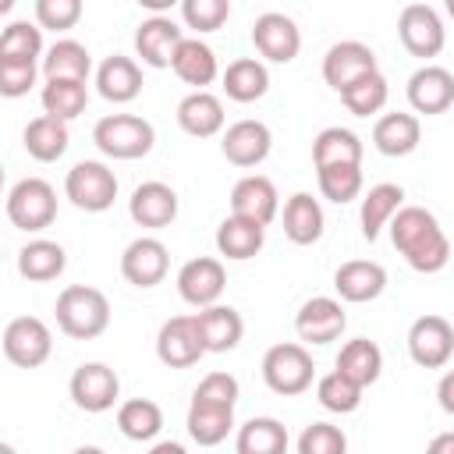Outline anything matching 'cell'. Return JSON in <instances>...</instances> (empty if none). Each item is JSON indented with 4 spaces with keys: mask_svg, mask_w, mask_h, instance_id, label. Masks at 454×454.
Segmentation results:
<instances>
[{
    "mask_svg": "<svg viewBox=\"0 0 454 454\" xmlns=\"http://www.w3.org/2000/svg\"><path fill=\"white\" fill-rule=\"evenodd\" d=\"M362 383H355L351 376H344L340 369H333V372H326V376H319V383H316V401L326 408V411H337V415H348V411H355L358 404H362Z\"/></svg>",
    "mask_w": 454,
    "mask_h": 454,
    "instance_id": "42",
    "label": "cell"
},
{
    "mask_svg": "<svg viewBox=\"0 0 454 454\" xmlns=\"http://www.w3.org/2000/svg\"><path fill=\"white\" fill-rule=\"evenodd\" d=\"M387 96H390L387 78H383L380 71H372V74L358 78L355 85H348V89L340 92V103H344L348 114H355V117H372V114H380V110L387 106Z\"/></svg>",
    "mask_w": 454,
    "mask_h": 454,
    "instance_id": "41",
    "label": "cell"
},
{
    "mask_svg": "<svg viewBox=\"0 0 454 454\" xmlns=\"http://www.w3.org/2000/svg\"><path fill=\"white\" fill-rule=\"evenodd\" d=\"M312 376H316V365H312V355L305 351V344L287 340V344H273L262 355V380L280 397L305 394L312 387Z\"/></svg>",
    "mask_w": 454,
    "mask_h": 454,
    "instance_id": "4",
    "label": "cell"
},
{
    "mask_svg": "<svg viewBox=\"0 0 454 454\" xmlns=\"http://www.w3.org/2000/svg\"><path fill=\"white\" fill-rule=\"evenodd\" d=\"M387 227H390L394 248L404 255V262L415 273H440L450 262V241L429 209L401 206Z\"/></svg>",
    "mask_w": 454,
    "mask_h": 454,
    "instance_id": "1",
    "label": "cell"
},
{
    "mask_svg": "<svg viewBox=\"0 0 454 454\" xmlns=\"http://www.w3.org/2000/svg\"><path fill=\"white\" fill-rule=\"evenodd\" d=\"M35 85V60H21V57H0V92L7 99L25 96Z\"/></svg>",
    "mask_w": 454,
    "mask_h": 454,
    "instance_id": "48",
    "label": "cell"
},
{
    "mask_svg": "<svg viewBox=\"0 0 454 454\" xmlns=\"http://www.w3.org/2000/svg\"><path fill=\"white\" fill-rule=\"evenodd\" d=\"M138 7H145V11H153V14H163V11H170L174 4H181V0H135Z\"/></svg>",
    "mask_w": 454,
    "mask_h": 454,
    "instance_id": "51",
    "label": "cell"
},
{
    "mask_svg": "<svg viewBox=\"0 0 454 454\" xmlns=\"http://www.w3.org/2000/svg\"><path fill=\"white\" fill-rule=\"evenodd\" d=\"M25 153L39 163H53L67 153V121L43 114L25 124Z\"/></svg>",
    "mask_w": 454,
    "mask_h": 454,
    "instance_id": "33",
    "label": "cell"
},
{
    "mask_svg": "<svg viewBox=\"0 0 454 454\" xmlns=\"http://www.w3.org/2000/svg\"><path fill=\"white\" fill-rule=\"evenodd\" d=\"M380 71L376 67V53L358 43V39H344V43H333L323 57V82L333 89V92H344L348 85H355L358 78Z\"/></svg>",
    "mask_w": 454,
    "mask_h": 454,
    "instance_id": "13",
    "label": "cell"
},
{
    "mask_svg": "<svg viewBox=\"0 0 454 454\" xmlns=\"http://www.w3.org/2000/svg\"><path fill=\"white\" fill-rule=\"evenodd\" d=\"M252 43H255L259 57H266L270 64H291L301 50V32H298L294 18H287L280 11H266L252 25Z\"/></svg>",
    "mask_w": 454,
    "mask_h": 454,
    "instance_id": "12",
    "label": "cell"
},
{
    "mask_svg": "<svg viewBox=\"0 0 454 454\" xmlns=\"http://www.w3.org/2000/svg\"><path fill=\"white\" fill-rule=\"evenodd\" d=\"M181 18L188 28H195L199 35L202 32H216L227 25L231 18V0H181Z\"/></svg>",
    "mask_w": 454,
    "mask_h": 454,
    "instance_id": "45",
    "label": "cell"
},
{
    "mask_svg": "<svg viewBox=\"0 0 454 454\" xmlns=\"http://www.w3.org/2000/svg\"><path fill=\"white\" fill-rule=\"evenodd\" d=\"M170 71H174V74H177L184 85L206 89L209 82H216L220 64H216L213 46H206L199 35H195V39H188V35H184V43H181V46H177V53H174Z\"/></svg>",
    "mask_w": 454,
    "mask_h": 454,
    "instance_id": "31",
    "label": "cell"
},
{
    "mask_svg": "<svg viewBox=\"0 0 454 454\" xmlns=\"http://www.w3.org/2000/svg\"><path fill=\"white\" fill-rule=\"evenodd\" d=\"M71 390V401L89 411V415H99V411H110L117 404V394H121V380L117 372L106 365V362H82L67 383Z\"/></svg>",
    "mask_w": 454,
    "mask_h": 454,
    "instance_id": "8",
    "label": "cell"
},
{
    "mask_svg": "<svg viewBox=\"0 0 454 454\" xmlns=\"http://www.w3.org/2000/svg\"><path fill=\"white\" fill-rule=\"evenodd\" d=\"M231 429H234V404H216V401L192 397V404H188V436L199 447L223 443Z\"/></svg>",
    "mask_w": 454,
    "mask_h": 454,
    "instance_id": "24",
    "label": "cell"
},
{
    "mask_svg": "<svg viewBox=\"0 0 454 454\" xmlns=\"http://www.w3.org/2000/svg\"><path fill=\"white\" fill-rule=\"evenodd\" d=\"M436 401H440V408H443L447 415H454V369L443 372V380L436 383Z\"/></svg>",
    "mask_w": 454,
    "mask_h": 454,
    "instance_id": "50",
    "label": "cell"
},
{
    "mask_svg": "<svg viewBox=\"0 0 454 454\" xmlns=\"http://www.w3.org/2000/svg\"><path fill=\"white\" fill-rule=\"evenodd\" d=\"M404 206V188L394 184V181H383V184H372L362 199V209H358V220H362V238L365 241H376L380 231L394 220V213Z\"/></svg>",
    "mask_w": 454,
    "mask_h": 454,
    "instance_id": "29",
    "label": "cell"
},
{
    "mask_svg": "<svg viewBox=\"0 0 454 454\" xmlns=\"http://www.w3.org/2000/svg\"><path fill=\"white\" fill-rule=\"evenodd\" d=\"M177 124L192 138H213L223 128V103L213 92L195 89L177 103Z\"/></svg>",
    "mask_w": 454,
    "mask_h": 454,
    "instance_id": "25",
    "label": "cell"
},
{
    "mask_svg": "<svg viewBox=\"0 0 454 454\" xmlns=\"http://www.w3.org/2000/svg\"><path fill=\"white\" fill-rule=\"evenodd\" d=\"M96 89L110 103H131L142 92V71L131 57L114 53L96 67Z\"/></svg>",
    "mask_w": 454,
    "mask_h": 454,
    "instance_id": "27",
    "label": "cell"
},
{
    "mask_svg": "<svg viewBox=\"0 0 454 454\" xmlns=\"http://www.w3.org/2000/svg\"><path fill=\"white\" fill-rule=\"evenodd\" d=\"M53 351V333L35 316H18L4 330V355L18 369H39Z\"/></svg>",
    "mask_w": 454,
    "mask_h": 454,
    "instance_id": "7",
    "label": "cell"
},
{
    "mask_svg": "<svg viewBox=\"0 0 454 454\" xmlns=\"http://www.w3.org/2000/svg\"><path fill=\"white\" fill-rule=\"evenodd\" d=\"M39 99H43V110H46V114H53V117H60V121H74L78 114H85L89 89H85V82H78V78H46Z\"/></svg>",
    "mask_w": 454,
    "mask_h": 454,
    "instance_id": "38",
    "label": "cell"
},
{
    "mask_svg": "<svg viewBox=\"0 0 454 454\" xmlns=\"http://www.w3.org/2000/svg\"><path fill=\"white\" fill-rule=\"evenodd\" d=\"M64 195L71 199V206L85 209V213H103L114 206L117 199V177L106 163L99 160H82L67 170L64 177Z\"/></svg>",
    "mask_w": 454,
    "mask_h": 454,
    "instance_id": "6",
    "label": "cell"
},
{
    "mask_svg": "<svg viewBox=\"0 0 454 454\" xmlns=\"http://www.w3.org/2000/svg\"><path fill=\"white\" fill-rule=\"evenodd\" d=\"M337 369H340L344 376H351L355 383L372 387V383L380 380V372H383V351L376 348V340H369V337H355V340H348V344L340 348V355H337Z\"/></svg>",
    "mask_w": 454,
    "mask_h": 454,
    "instance_id": "35",
    "label": "cell"
},
{
    "mask_svg": "<svg viewBox=\"0 0 454 454\" xmlns=\"http://www.w3.org/2000/svg\"><path fill=\"white\" fill-rule=\"evenodd\" d=\"M117 429L135 443H149L163 429V411L149 397H131L117 408Z\"/></svg>",
    "mask_w": 454,
    "mask_h": 454,
    "instance_id": "36",
    "label": "cell"
},
{
    "mask_svg": "<svg viewBox=\"0 0 454 454\" xmlns=\"http://www.w3.org/2000/svg\"><path fill=\"white\" fill-rule=\"evenodd\" d=\"M397 35H401V46L422 60L436 57L447 43V28L429 4H408L397 18Z\"/></svg>",
    "mask_w": 454,
    "mask_h": 454,
    "instance_id": "9",
    "label": "cell"
},
{
    "mask_svg": "<svg viewBox=\"0 0 454 454\" xmlns=\"http://www.w3.org/2000/svg\"><path fill=\"white\" fill-rule=\"evenodd\" d=\"M7 220L18 231H46L57 220V192L43 177H21L7 192Z\"/></svg>",
    "mask_w": 454,
    "mask_h": 454,
    "instance_id": "5",
    "label": "cell"
},
{
    "mask_svg": "<svg viewBox=\"0 0 454 454\" xmlns=\"http://www.w3.org/2000/svg\"><path fill=\"white\" fill-rule=\"evenodd\" d=\"M206 355V344L199 337L195 316H174L156 333V358L167 369H192Z\"/></svg>",
    "mask_w": 454,
    "mask_h": 454,
    "instance_id": "11",
    "label": "cell"
},
{
    "mask_svg": "<svg viewBox=\"0 0 454 454\" xmlns=\"http://www.w3.org/2000/svg\"><path fill=\"white\" fill-rule=\"evenodd\" d=\"M57 326L60 333L74 337V340H92L110 326V301L99 287L89 284H71L57 294Z\"/></svg>",
    "mask_w": 454,
    "mask_h": 454,
    "instance_id": "2",
    "label": "cell"
},
{
    "mask_svg": "<svg viewBox=\"0 0 454 454\" xmlns=\"http://www.w3.org/2000/svg\"><path fill=\"white\" fill-rule=\"evenodd\" d=\"M333 287L344 301H372L387 291V270L372 259H351V262H340L337 273H333Z\"/></svg>",
    "mask_w": 454,
    "mask_h": 454,
    "instance_id": "22",
    "label": "cell"
},
{
    "mask_svg": "<svg viewBox=\"0 0 454 454\" xmlns=\"http://www.w3.org/2000/svg\"><path fill=\"white\" fill-rule=\"evenodd\" d=\"M92 142L103 156L110 160H138L153 149L156 142V131L145 117H135V114H110L103 121H96L92 128Z\"/></svg>",
    "mask_w": 454,
    "mask_h": 454,
    "instance_id": "3",
    "label": "cell"
},
{
    "mask_svg": "<svg viewBox=\"0 0 454 454\" xmlns=\"http://www.w3.org/2000/svg\"><path fill=\"white\" fill-rule=\"evenodd\" d=\"M43 74L46 78H78L89 82L92 74V57L78 39H57L46 57H43Z\"/></svg>",
    "mask_w": 454,
    "mask_h": 454,
    "instance_id": "37",
    "label": "cell"
},
{
    "mask_svg": "<svg viewBox=\"0 0 454 454\" xmlns=\"http://www.w3.org/2000/svg\"><path fill=\"white\" fill-rule=\"evenodd\" d=\"M344 326H348V316H344L340 301L326 298V294L309 298L294 316V333L305 344H330L344 333Z\"/></svg>",
    "mask_w": 454,
    "mask_h": 454,
    "instance_id": "17",
    "label": "cell"
},
{
    "mask_svg": "<svg viewBox=\"0 0 454 454\" xmlns=\"http://www.w3.org/2000/svg\"><path fill=\"white\" fill-rule=\"evenodd\" d=\"M419 138H422V124L415 114H383L376 124H372V145L383 153V156H408L419 149Z\"/></svg>",
    "mask_w": 454,
    "mask_h": 454,
    "instance_id": "28",
    "label": "cell"
},
{
    "mask_svg": "<svg viewBox=\"0 0 454 454\" xmlns=\"http://www.w3.org/2000/svg\"><path fill=\"white\" fill-rule=\"evenodd\" d=\"M280 220H284L287 241H294V245H316L323 238V206L309 192H294L284 202Z\"/></svg>",
    "mask_w": 454,
    "mask_h": 454,
    "instance_id": "30",
    "label": "cell"
},
{
    "mask_svg": "<svg viewBox=\"0 0 454 454\" xmlns=\"http://www.w3.org/2000/svg\"><path fill=\"white\" fill-rule=\"evenodd\" d=\"M64 266H67V252L50 238H35L18 252V273L32 284L57 280L64 273Z\"/></svg>",
    "mask_w": 454,
    "mask_h": 454,
    "instance_id": "34",
    "label": "cell"
},
{
    "mask_svg": "<svg viewBox=\"0 0 454 454\" xmlns=\"http://www.w3.org/2000/svg\"><path fill=\"white\" fill-rule=\"evenodd\" d=\"M443 7H447V14L454 18V0H443Z\"/></svg>",
    "mask_w": 454,
    "mask_h": 454,
    "instance_id": "55",
    "label": "cell"
},
{
    "mask_svg": "<svg viewBox=\"0 0 454 454\" xmlns=\"http://www.w3.org/2000/svg\"><path fill=\"white\" fill-rule=\"evenodd\" d=\"M153 454H181V443H156Z\"/></svg>",
    "mask_w": 454,
    "mask_h": 454,
    "instance_id": "53",
    "label": "cell"
},
{
    "mask_svg": "<svg viewBox=\"0 0 454 454\" xmlns=\"http://www.w3.org/2000/svg\"><path fill=\"white\" fill-rule=\"evenodd\" d=\"M11 7H14V0H0V11H4V14H7Z\"/></svg>",
    "mask_w": 454,
    "mask_h": 454,
    "instance_id": "54",
    "label": "cell"
},
{
    "mask_svg": "<svg viewBox=\"0 0 454 454\" xmlns=\"http://www.w3.org/2000/svg\"><path fill=\"white\" fill-rule=\"evenodd\" d=\"M82 0H35V25L50 32H67L82 21Z\"/></svg>",
    "mask_w": 454,
    "mask_h": 454,
    "instance_id": "46",
    "label": "cell"
},
{
    "mask_svg": "<svg viewBox=\"0 0 454 454\" xmlns=\"http://www.w3.org/2000/svg\"><path fill=\"white\" fill-rule=\"evenodd\" d=\"M238 394H241V387H238V380H234L231 372H209V376L195 387L192 397L216 401V404H238Z\"/></svg>",
    "mask_w": 454,
    "mask_h": 454,
    "instance_id": "49",
    "label": "cell"
},
{
    "mask_svg": "<svg viewBox=\"0 0 454 454\" xmlns=\"http://www.w3.org/2000/svg\"><path fill=\"white\" fill-rule=\"evenodd\" d=\"M319 192L323 199L344 206L362 195V163H333V167H316Z\"/></svg>",
    "mask_w": 454,
    "mask_h": 454,
    "instance_id": "43",
    "label": "cell"
},
{
    "mask_svg": "<svg viewBox=\"0 0 454 454\" xmlns=\"http://www.w3.org/2000/svg\"><path fill=\"white\" fill-rule=\"evenodd\" d=\"M220 149H223L227 163L248 170V167H259V163L270 156L273 135H270V128H266L262 121H238V124H231V128L223 131Z\"/></svg>",
    "mask_w": 454,
    "mask_h": 454,
    "instance_id": "19",
    "label": "cell"
},
{
    "mask_svg": "<svg viewBox=\"0 0 454 454\" xmlns=\"http://www.w3.org/2000/svg\"><path fill=\"white\" fill-rule=\"evenodd\" d=\"M408 103L415 114L436 117L454 106V74L440 64H422L408 78Z\"/></svg>",
    "mask_w": 454,
    "mask_h": 454,
    "instance_id": "16",
    "label": "cell"
},
{
    "mask_svg": "<svg viewBox=\"0 0 454 454\" xmlns=\"http://www.w3.org/2000/svg\"><path fill=\"white\" fill-rule=\"evenodd\" d=\"M266 89H270V71H266L262 60L238 57V60L227 64V71H223V92H227V99H234V103H255V99L266 96Z\"/></svg>",
    "mask_w": 454,
    "mask_h": 454,
    "instance_id": "32",
    "label": "cell"
},
{
    "mask_svg": "<svg viewBox=\"0 0 454 454\" xmlns=\"http://www.w3.org/2000/svg\"><path fill=\"white\" fill-rule=\"evenodd\" d=\"M348 436L330 422H312L298 436V454H344Z\"/></svg>",
    "mask_w": 454,
    "mask_h": 454,
    "instance_id": "47",
    "label": "cell"
},
{
    "mask_svg": "<svg viewBox=\"0 0 454 454\" xmlns=\"http://www.w3.org/2000/svg\"><path fill=\"white\" fill-rule=\"evenodd\" d=\"M227 287V273H223V262L213 259V255H199V259H188L181 270H177V294L195 305V309H206V305H216L220 294Z\"/></svg>",
    "mask_w": 454,
    "mask_h": 454,
    "instance_id": "15",
    "label": "cell"
},
{
    "mask_svg": "<svg viewBox=\"0 0 454 454\" xmlns=\"http://www.w3.org/2000/svg\"><path fill=\"white\" fill-rule=\"evenodd\" d=\"M195 326H199V337H202L206 351H213V355L234 351L241 344V333H245V323H241V316L231 305H206V309H199L195 312Z\"/></svg>",
    "mask_w": 454,
    "mask_h": 454,
    "instance_id": "23",
    "label": "cell"
},
{
    "mask_svg": "<svg viewBox=\"0 0 454 454\" xmlns=\"http://www.w3.org/2000/svg\"><path fill=\"white\" fill-rule=\"evenodd\" d=\"M170 270V252L160 238H135L128 241V248L121 252V277L135 287H156Z\"/></svg>",
    "mask_w": 454,
    "mask_h": 454,
    "instance_id": "14",
    "label": "cell"
},
{
    "mask_svg": "<svg viewBox=\"0 0 454 454\" xmlns=\"http://www.w3.org/2000/svg\"><path fill=\"white\" fill-rule=\"evenodd\" d=\"M262 241H266V227L255 223V220H245L238 213H231L216 227V252L223 259H234V262H245V259L259 255Z\"/></svg>",
    "mask_w": 454,
    "mask_h": 454,
    "instance_id": "26",
    "label": "cell"
},
{
    "mask_svg": "<svg viewBox=\"0 0 454 454\" xmlns=\"http://www.w3.org/2000/svg\"><path fill=\"white\" fill-rule=\"evenodd\" d=\"M128 213L138 227H149V231L170 227L177 220V192L163 181H142L128 199Z\"/></svg>",
    "mask_w": 454,
    "mask_h": 454,
    "instance_id": "18",
    "label": "cell"
},
{
    "mask_svg": "<svg viewBox=\"0 0 454 454\" xmlns=\"http://www.w3.org/2000/svg\"><path fill=\"white\" fill-rule=\"evenodd\" d=\"M43 53V25L32 21H11L0 32V57H21V60H35Z\"/></svg>",
    "mask_w": 454,
    "mask_h": 454,
    "instance_id": "44",
    "label": "cell"
},
{
    "mask_svg": "<svg viewBox=\"0 0 454 454\" xmlns=\"http://www.w3.org/2000/svg\"><path fill=\"white\" fill-rule=\"evenodd\" d=\"M234 447H238V454H280V450H287V429L277 419L259 415L238 429Z\"/></svg>",
    "mask_w": 454,
    "mask_h": 454,
    "instance_id": "40",
    "label": "cell"
},
{
    "mask_svg": "<svg viewBox=\"0 0 454 454\" xmlns=\"http://www.w3.org/2000/svg\"><path fill=\"white\" fill-rule=\"evenodd\" d=\"M312 163L333 167V163H362V138L348 128H323L312 138Z\"/></svg>",
    "mask_w": 454,
    "mask_h": 454,
    "instance_id": "39",
    "label": "cell"
},
{
    "mask_svg": "<svg viewBox=\"0 0 454 454\" xmlns=\"http://www.w3.org/2000/svg\"><path fill=\"white\" fill-rule=\"evenodd\" d=\"M231 213L245 216V220H255V223H273L277 213H280V195H277V184L262 174H248L241 177L234 188H231Z\"/></svg>",
    "mask_w": 454,
    "mask_h": 454,
    "instance_id": "20",
    "label": "cell"
},
{
    "mask_svg": "<svg viewBox=\"0 0 454 454\" xmlns=\"http://www.w3.org/2000/svg\"><path fill=\"white\" fill-rule=\"evenodd\" d=\"M408 355L422 369H443L454 355V326L443 316H419L408 330Z\"/></svg>",
    "mask_w": 454,
    "mask_h": 454,
    "instance_id": "10",
    "label": "cell"
},
{
    "mask_svg": "<svg viewBox=\"0 0 454 454\" xmlns=\"http://www.w3.org/2000/svg\"><path fill=\"white\" fill-rule=\"evenodd\" d=\"M181 43H184V32H181L170 18H163V14H153V18L142 21L138 32H135V53H138L142 64H149V67H170Z\"/></svg>",
    "mask_w": 454,
    "mask_h": 454,
    "instance_id": "21",
    "label": "cell"
},
{
    "mask_svg": "<svg viewBox=\"0 0 454 454\" xmlns=\"http://www.w3.org/2000/svg\"><path fill=\"white\" fill-rule=\"evenodd\" d=\"M429 450H433V454H443V450H454V433H447V436H436V440L429 443Z\"/></svg>",
    "mask_w": 454,
    "mask_h": 454,
    "instance_id": "52",
    "label": "cell"
}]
</instances>
